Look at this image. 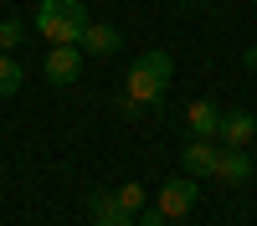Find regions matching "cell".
Returning <instances> with one entry per match:
<instances>
[{
	"instance_id": "obj_1",
	"label": "cell",
	"mask_w": 257,
	"mask_h": 226,
	"mask_svg": "<svg viewBox=\"0 0 257 226\" xmlns=\"http://www.w3.org/2000/svg\"><path fill=\"white\" fill-rule=\"evenodd\" d=\"M36 31L47 36V47H77L82 31H88V6L82 0H41Z\"/></svg>"
},
{
	"instance_id": "obj_2",
	"label": "cell",
	"mask_w": 257,
	"mask_h": 226,
	"mask_svg": "<svg viewBox=\"0 0 257 226\" xmlns=\"http://www.w3.org/2000/svg\"><path fill=\"white\" fill-rule=\"evenodd\" d=\"M170 77H175V57L155 47V52L134 57V67H128V82H123V93L134 98L139 108H149V103H160V98H165Z\"/></svg>"
},
{
	"instance_id": "obj_3",
	"label": "cell",
	"mask_w": 257,
	"mask_h": 226,
	"mask_svg": "<svg viewBox=\"0 0 257 226\" xmlns=\"http://www.w3.org/2000/svg\"><path fill=\"white\" fill-rule=\"evenodd\" d=\"M41 72H47V82H57V88L77 82V72H82V47H52L47 62H41Z\"/></svg>"
},
{
	"instance_id": "obj_4",
	"label": "cell",
	"mask_w": 257,
	"mask_h": 226,
	"mask_svg": "<svg viewBox=\"0 0 257 226\" xmlns=\"http://www.w3.org/2000/svg\"><path fill=\"white\" fill-rule=\"evenodd\" d=\"M221 149H247V144L257 139V113H247V108H231V113H221Z\"/></svg>"
},
{
	"instance_id": "obj_5",
	"label": "cell",
	"mask_w": 257,
	"mask_h": 226,
	"mask_svg": "<svg viewBox=\"0 0 257 226\" xmlns=\"http://www.w3.org/2000/svg\"><path fill=\"white\" fill-rule=\"evenodd\" d=\"M160 211H165V221H180V216H190V205H196V180H165V190H160Z\"/></svg>"
},
{
	"instance_id": "obj_6",
	"label": "cell",
	"mask_w": 257,
	"mask_h": 226,
	"mask_svg": "<svg viewBox=\"0 0 257 226\" xmlns=\"http://www.w3.org/2000/svg\"><path fill=\"white\" fill-rule=\"evenodd\" d=\"M216 144H211V139H190L185 144V149H180V164H185V175L190 180H211V175H216Z\"/></svg>"
},
{
	"instance_id": "obj_7",
	"label": "cell",
	"mask_w": 257,
	"mask_h": 226,
	"mask_svg": "<svg viewBox=\"0 0 257 226\" xmlns=\"http://www.w3.org/2000/svg\"><path fill=\"white\" fill-rule=\"evenodd\" d=\"M185 123H190V139H211L216 144V134H221V108L211 98H196L185 108Z\"/></svg>"
},
{
	"instance_id": "obj_8",
	"label": "cell",
	"mask_w": 257,
	"mask_h": 226,
	"mask_svg": "<svg viewBox=\"0 0 257 226\" xmlns=\"http://www.w3.org/2000/svg\"><path fill=\"white\" fill-rule=\"evenodd\" d=\"M82 57H113L118 47H123V36H118V26H108V21H88V31H82Z\"/></svg>"
},
{
	"instance_id": "obj_9",
	"label": "cell",
	"mask_w": 257,
	"mask_h": 226,
	"mask_svg": "<svg viewBox=\"0 0 257 226\" xmlns=\"http://www.w3.org/2000/svg\"><path fill=\"white\" fill-rule=\"evenodd\" d=\"M257 170H252V154L247 149H221L216 154V175L211 180H221V185H242V180H252Z\"/></svg>"
},
{
	"instance_id": "obj_10",
	"label": "cell",
	"mask_w": 257,
	"mask_h": 226,
	"mask_svg": "<svg viewBox=\"0 0 257 226\" xmlns=\"http://www.w3.org/2000/svg\"><path fill=\"white\" fill-rule=\"evenodd\" d=\"M88 216H93L98 226H113V221H128L113 190H93V195H88Z\"/></svg>"
},
{
	"instance_id": "obj_11",
	"label": "cell",
	"mask_w": 257,
	"mask_h": 226,
	"mask_svg": "<svg viewBox=\"0 0 257 226\" xmlns=\"http://www.w3.org/2000/svg\"><path fill=\"white\" fill-rule=\"evenodd\" d=\"M21 82H26V72H21V62L11 52H0V98H16Z\"/></svg>"
},
{
	"instance_id": "obj_12",
	"label": "cell",
	"mask_w": 257,
	"mask_h": 226,
	"mask_svg": "<svg viewBox=\"0 0 257 226\" xmlns=\"http://www.w3.org/2000/svg\"><path fill=\"white\" fill-rule=\"evenodd\" d=\"M113 195H118V205H123V216L139 221V211H144V185H139V180H123Z\"/></svg>"
},
{
	"instance_id": "obj_13",
	"label": "cell",
	"mask_w": 257,
	"mask_h": 226,
	"mask_svg": "<svg viewBox=\"0 0 257 226\" xmlns=\"http://www.w3.org/2000/svg\"><path fill=\"white\" fill-rule=\"evenodd\" d=\"M21 41H26V26L11 16V21H0V52H16Z\"/></svg>"
},
{
	"instance_id": "obj_14",
	"label": "cell",
	"mask_w": 257,
	"mask_h": 226,
	"mask_svg": "<svg viewBox=\"0 0 257 226\" xmlns=\"http://www.w3.org/2000/svg\"><path fill=\"white\" fill-rule=\"evenodd\" d=\"M134 226H165V211H160V205H149V211H139Z\"/></svg>"
},
{
	"instance_id": "obj_15",
	"label": "cell",
	"mask_w": 257,
	"mask_h": 226,
	"mask_svg": "<svg viewBox=\"0 0 257 226\" xmlns=\"http://www.w3.org/2000/svg\"><path fill=\"white\" fill-rule=\"evenodd\" d=\"M242 67H247V72H257V47H247V52H242Z\"/></svg>"
},
{
	"instance_id": "obj_16",
	"label": "cell",
	"mask_w": 257,
	"mask_h": 226,
	"mask_svg": "<svg viewBox=\"0 0 257 226\" xmlns=\"http://www.w3.org/2000/svg\"><path fill=\"white\" fill-rule=\"evenodd\" d=\"M93 226H98V221H93ZM113 226H134V221H113Z\"/></svg>"
},
{
	"instance_id": "obj_17",
	"label": "cell",
	"mask_w": 257,
	"mask_h": 226,
	"mask_svg": "<svg viewBox=\"0 0 257 226\" xmlns=\"http://www.w3.org/2000/svg\"><path fill=\"white\" fill-rule=\"evenodd\" d=\"M252 180H257V175H252Z\"/></svg>"
}]
</instances>
